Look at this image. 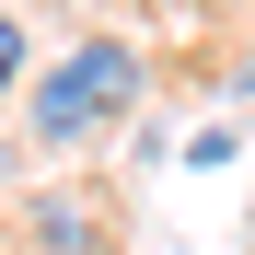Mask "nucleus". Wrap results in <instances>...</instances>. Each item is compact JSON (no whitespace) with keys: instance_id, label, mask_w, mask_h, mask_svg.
<instances>
[{"instance_id":"f257e3e1","label":"nucleus","mask_w":255,"mask_h":255,"mask_svg":"<svg viewBox=\"0 0 255 255\" xmlns=\"http://www.w3.org/2000/svg\"><path fill=\"white\" fill-rule=\"evenodd\" d=\"M139 81H151V58L128 47V35H81L70 58H47V70L23 81V139H47V151H93L105 128H128Z\"/></svg>"},{"instance_id":"f03ea898","label":"nucleus","mask_w":255,"mask_h":255,"mask_svg":"<svg viewBox=\"0 0 255 255\" xmlns=\"http://www.w3.org/2000/svg\"><path fill=\"white\" fill-rule=\"evenodd\" d=\"M23 244H35V255H93L105 221H93V197H35V209H23Z\"/></svg>"},{"instance_id":"7ed1b4c3","label":"nucleus","mask_w":255,"mask_h":255,"mask_svg":"<svg viewBox=\"0 0 255 255\" xmlns=\"http://www.w3.org/2000/svg\"><path fill=\"white\" fill-rule=\"evenodd\" d=\"M12 93H23V23L0 12V116H12Z\"/></svg>"},{"instance_id":"20e7f679","label":"nucleus","mask_w":255,"mask_h":255,"mask_svg":"<svg viewBox=\"0 0 255 255\" xmlns=\"http://www.w3.org/2000/svg\"><path fill=\"white\" fill-rule=\"evenodd\" d=\"M0 186H12V139H0Z\"/></svg>"}]
</instances>
